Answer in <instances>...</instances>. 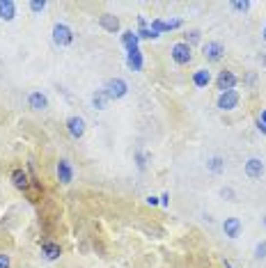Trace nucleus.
I'll return each instance as SVG.
<instances>
[{
  "mask_svg": "<svg viewBox=\"0 0 266 268\" xmlns=\"http://www.w3.org/2000/svg\"><path fill=\"white\" fill-rule=\"evenodd\" d=\"M200 39H202V32H200V30H188V32H186V39H184V44H188L190 48H193L195 44H200Z\"/></svg>",
  "mask_w": 266,
  "mask_h": 268,
  "instance_id": "nucleus-21",
  "label": "nucleus"
},
{
  "mask_svg": "<svg viewBox=\"0 0 266 268\" xmlns=\"http://www.w3.org/2000/svg\"><path fill=\"white\" fill-rule=\"evenodd\" d=\"M126 64H129V69H133V71H140V69H143V51H140V48L131 51L129 55H126Z\"/></svg>",
  "mask_w": 266,
  "mask_h": 268,
  "instance_id": "nucleus-16",
  "label": "nucleus"
},
{
  "mask_svg": "<svg viewBox=\"0 0 266 268\" xmlns=\"http://www.w3.org/2000/svg\"><path fill=\"white\" fill-rule=\"evenodd\" d=\"M136 35H138V39H156L159 37V32H154L152 28H140Z\"/></svg>",
  "mask_w": 266,
  "mask_h": 268,
  "instance_id": "nucleus-22",
  "label": "nucleus"
},
{
  "mask_svg": "<svg viewBox=\"0 0 266 268\" xmlns=\"http://www.w3.org/2000/svg\"><path fill=\"white\" fill-rule=\"evenodd\" d=\"M206 167H209V172H213V174H221V172H225V161H223L221 156H213L209 163H206Z\"/></svg>",
  "mask_w": 266,
  "mask_h": 268,
  "instance_id": "nucleus-20",
  "label": "nucleus"
},
{
  "mask_svg": "<svg viewBox=\"0 0 266 268\" xmlns=\"http://www.w3.org/2000/svg\"><path fill=\"white\" fill-rule=\"evenodd\" d=\"M41 254H44L46 259L53 261L62 254V247L58 246V243H53V241H44V243H41Z\"/></svg>",
  "mask_w": 266,
  "mask_h": 268,
  "instance_id": "nucleus-14",
  "label": "nucleus"
},
{
  "mask_svg": "<svg viewBox=\"0 0 266 268\" xmlns=\"http://www.w3.org/2000/svg\"><path fill=\"white\" fill-rule=\"evenodd\" d=\"M161 204H163V206H167V204H170V195H167V193L161 195Z\"/></svg>",
  "mask_w": 266,
  "mask_h": 268,
  "instance_id": "nucleus-29",
  "label": "nucleus"
},
{
  "mask_svg": "<svg viewBox=\"0 0 266 268\" xmlns=\"http://www.w3.org/2000/svg\"><path fill=\"white\" fill-rule=\"evenodd\" d=\"M147 204H149V206H156V204H159V200H156V197H147Z\"/></svg>",
  "mask_w": 266,
  "mask_h": 268,
  "instance_id": "nucleus-32",
  "label": "nucleus"
},
{
  "mask_svg": "<svg viewBox=\"0 0 266 268\" xmlns=\"http://www.w3.org/2000/svg\"><path fill=\"white\" fill-rule=\"evenodd\" d=\"M103 92H106V97L110 99V101H117V99L126 97V92H129V85H126V81H124V78H110V81L106 82Z\"/></svg>",
  "mask_w": 266,
  "mask_h": 268,
  "instance_id": "nucleus-1",
  "label": "nucleus"
},
{
  "mask_svg": "<svg viewBox=\"0 0 266 268\" xmlns=\"http://www.w3.org/2000/svg\"><path fill=\"white\" fill-rule=\"evenodd\" d=\"M264 39H266V25H264Z\"/></svg>",
  "mask_w": 266,
  "mask_h": 268,
  "instance_id": "nucleus-36",
  "label": "nucleus"
},
{
  "mask_svg": "<svg viewBox=\"0 0 266 268\" xmlns=\"http://www.w3.org/2000/svg\"><path fill=\"white\" fill-rule=\"evenodd\" d=\"M225 268H232V264H229V261H225Z\"/></svg>",
  "mask_w": 266,
  "mask_h": 268,
  "instance_id": "nucleus-34",
  "label": "nucleus"
},
{
  "mask_svg": "<svg viewBox=\"0 0 266 268\" xmlns=\"http://www.w3.org/2000/svg\"><path fill=\"white\" fill-rule=\"evenodd\" d=\"M236 76L234 71H229V69H223L221 74L216 76V87L221 89V92H229V89H234L236 87Z\"/></svg>",
  "mask_w": 266,
  "mask_h": 268,
  "instance_id": "nucleus-5",
  "label": "nucleus"
},
{
  "mask_svg": "<svg viewBox=\"0 0 266 268\" xmlns=\"http://www.w3.org/2000/svg\"><path fill=\"white\" fill-rule=\"evenodd\" d=\"M58 179H60L62 184H71L74 181V167H71V163H69L67 158L58 161Z\"/></svg>",
  "mask_w": 266,
  "mask_h": 268,
  "instance_id": "nucleus-10",
  "label": "nucleus"
},
{
  "mask_svg": "<svg viewBox=\"0 0 266 268\" xmlns=\"http://www.w3.org/2000/svg\"><path fill=\"white\" fill-rule=\"evenodd\" d=\"M241 229H244V225H241V220H239V218L232 216V218H225V220H223V231H225V236L239 238Z\"/></svg>",
  "mask_w": 266,
  "mask_h": 268,
  "instance_id": "nucleus-8",
  "label": "nucleus"
},
{
  "mask_svg": "<svg viewBox=\"0 0 266 268\" xmlns=\"http://www.w3.org/2000/svg\"><path fill=\"white\" fill-rule=\"evenodd\" d=\"M28 103H30L32 110H44V108H48V99L41 92H32L30 97H28Z\"/></svg>",
  "mask_w": 266,
  "mask_h": 268,
  "instance_id": "nucleus-15",
  "label": "nucleus"
},
{
  "mask_svg": "<svg viewBox=\"0 0 266 268\" xmlns=\"http://www.w3.org/2000/svg\"><path fill=\"white\" fill-rule=\"evenodd\" d=\"M108 101H110V99L106 97V92H103V89H99V92H94V94H92V103H94V108H99V110L106 108Z\"/></svg>",
  "mask_w": 266,
  "mask_h": 268,
  "instance_id": "nucleus-19",
  "label": "nucleus"
},
{
  "mask_svg": "<svg viewBox=\"0 0 266 268\" xmlns=\"http://www.w3.org/2000/svg\"><path fill=\"white\" fill-rule=\"evenodd\" d=\"M67 131L71 138H83L85 135V119L83 117H78V115H71V117L67 119Z\"/></svg>",
  "mask_w": 266,
  "mask_h": 268,
  "instance_id": "nucleus-7",
  "label": "nucleus"
},
{
  "mask_svg": "<svg viewBox=\"0 0 266 268\" xmlns=\"http://www.w3.org/2000/svg\"><path fill=\"white\" fill-rule=\"evenodd\" d=\"M262 174H264V163L255 156L248 158V161H246V177L248 179H262Z\"/></svg>",
  "mask_w": 266,
  "mask_h": 268,
  "instance_id": "nucleus-9",
  "label": "nucleus"
},
{
  "mask_svg": "<svg viewBox=\"0 0 266 268\" xmlns=\"http://www.w3.org/2000/svg\"><path fill=\"white\" fill-rule=\"evenodd\" d=\"M239 101H241V94H239L236 89H229V92H221V97H218L216 105H218V110L229 112L239 105Z\"/></svg>",
  "mask_w": 266,
  "mask_h": 268,
  "instance_id": "nucleus-2",
  "label": "nucleus"
},
{
  "mask_svg": "<svg viewBox=\"0 0 266 268\" xmlns=\"http://www.w3.org/2000/svg\"><path fill=\"white\" fill-rule=\"evenodd\" d=\"M53 41L58 46H69L71 41H74V32H71V28L64 25V23H55L53 25Z\"/></svg>",
  "mask_w": 266,
  "mask_h": 268,
  "instance_id": "nucleus-4",
  "label": "nucleus"
},
{
  "mask_svg": "<svg viewBox=\"0 0 266 268\" xmlns=\"http://www.w3.org/2000/svg\"><path fill=\"white\" fill-rule=\"evenodd\" d=\"M99 25L106 30V32H117V30H120V19L115 14H108L106 12V14L99 16Z\"/></svg>",
  "mask_w": 266,
  "mask_h": 268,
  "instance_id": "nucleus-12",
  "label": "nucleus"
},
{
  "mask_svg": "<svg viewBox=\"0 0 266 268\" xmlns=\"http://www.w3.org/2000/svg\"><path fill=\"white\" fill-rule=\"evenodd\" d=\"M138 41H140V39H138V35L133 32V30H126V32L122 35V44H124V48H126V53L136 51V48H138Z\"/></svg>",
  "mask_w": 266,
  "mask_h": 268,
  "instance_id": "nucleus-18",
  "label": "nucleus"
},
{
  "mask_svg": "<svg viewBox=\"0 0 266 268\" xmlns=\"http://www.w3.org/2000/svg\"><path fill=\"white\" fill-rule=\"evenodd\" d=\"M46 9V0H32L30 2V12L32 14H39V12H44Z\"/></svg>",
  "mask_w": 266,
  "mask_h": 268,
  "instance_id": "nucleus-23",
  "label": "nucleus"
},
{
  "mask_svg": "<svg viewBox=\"0 0 266 268\" xmlns=\"http://www.w3.org/2000/svg\"><path fill=\"white\" fill-rule=\"evenodd\" d=\"M255 257H257V259H264L266 257V241L257 243V247H255Z\"/></svg>",
  "mask_w": 266,
  "mask_h": 268,
  "instance_id": "nucleus-25",
  "label": "nucleus"
},
{
  "mask_svg": "<svg viewBox=\"0 0 266 268\" xmlns=\"http://www.w3.org/2000/svg\"><path fill=\"white\" fill-rule=\"evenodd\" d=\"M9 179H12L14 188H19V190H28V186H30V177H28V172L23 170V167H16Z\"/></svg>",
  "mask_w": 266,
  "mask_h": 268,
  "instance_id": "nucleus-11",
  "label": "nucleus"
},
{
  "mask_svg": "<svg viewBox=\"0 0 266 268\" xmlns=\"http://www.w3.org/2000/svg\"><path fill=\"white\" fill-rule=\"evenodd\" d=\"M14 16H16L14 0H0V19H2V21H12Z\"/></svg>",
  "mask_w": 266,
  "mask_h": 268,
  "instance_id": "nucleus-13",
  "label": "nucleus"
},
{
  "mask_svg": "<svg viewBox=\"0 0 266 268\" xmlns=\"http://www.w3.org/2000/svg\"><path fill=\"white\" fill-rule=\"evenodd\" d=\"M262 225H264V227H266V216H264V218H262Z\"/></svg>",
  "mask_w": 266,
  "mask_h": 268,
  "instance_id": "nucleus-35",
  "label": "nucleus"
},
{
  "mask_svg": "<svg viewBox=\"0 0 266 268\" xmlns=\"http://www.w3.org/2000/svg\"><path fill=\"white\" fill-rule=\"evenodd\" d=\"M257 128H259V131H262V133H266V126H264V124H259Z\"/></svg>",
  "mask_w": 266,
  "mask_h": 268,
  "instance_id": "nucleus-33",
  "label": "nucleus"
},
{
  "mask_svg": "<svg viewBox=\"0 0 266 268\" xmlns=\"http://www.w3.org/2000/svg\"><path fill=\"white\" fill-rule=\"evenodd\" d=\"M12 261H9V254H0V268H9Z\"/></svg>",
  "mask_w": 266,
  "mask_h": 268,
  "instance_id": "nucleus-27",
  "label": "nucleus"
},
{
  "mask_svg": "<svg viewBox=\"0 0 266 268\" xmlns=\"http://www.w3.org/2000/svg\"><path fill=\"white\" fill-rule=\"evenodd\" d=\"M209 82H211V74H209L206 69H198V71L193 74V85H195V87L202 89V87H206Z\"/></svg>",
  "mask_w": 266,
  "mask_h": 268,
  "instance_id": "nucleus-17",
  "label": "nucleus"
},
{
  "mask_svg": "<svg viewBox=\"0 0 266 268\" xmlns=\"http://www.w3.org/2000/svg\"><path fill=\"white\" fill-rule=\"evenodd\" d=\"M165 28H167V32H170V30L182 28V21H179V19H175V21H165Z\"/></svg>",
  "mask_w": 266,
  "mask_h": 268,
  "instance_id": "nucleus-26",
  "label": "nucleus"
},
{
  "mask_svg": "<svg viewBox=\"0 0 266 268\" xmlns=\"http://www.w3.org/2000/svg\"><path fill=\"white\" fill-rule=\"evenodd\" d=\"M259 124H264V126H266V108L262 110V115H259Z\"/></svg>",
  "mask_w": 266,
  "mask_h": 268,
  "instance_id": "nucleus-31",
  "label": "nucleus"
},
{
  "mask_svg": "<svg viewBox=\"0 0 266 268\" xmlns=\"http://www.w3.org/2000/svg\"><path fill=\"white\" fill-rule=\"evenodd\" d=\"M229 7L234 9V12H248V9H250V2H248V0H244V2H239V0H236V2H232Z\"/></svg>",
  "mask_w": 266,
  "mask_h": 268,
  "instance_id": "nucleus-24",
  "label": "nucleus"
},
{
  "mask_svg": "<svg viewBox=\"0 0 266 268\" xmlns=\"http://www.w3.org/2000/svg\"><path fill=\"white\" fill-rule=\"evenodd\" d=\"M136 161H138V167H140V170H144V165H147V163H144V156L140 154V151L136 154Z\"/></svg>",
  "mask_w": 266,
  "mask_h": 268,
  "instance_id": "nucleus-28",
  "label": "nucleus"
},
{
  "mask_svg": "<svg viewBox=\"0 0 266 268\" xmlns=\"http://www.w3.org/2000/svg\"><path fill=\"white\" fill-rule=\"evenodd\" d=\"M170 55H172V60H175L177 64H188L190 60H193V48L188 44H184V41H177L170 48Z\"/></svg>",
  "mask_w": 266,
  "mask_h": 268,
  "instance_id": "nucleus-3",
  "label": "nucleus"
},
{
  "mask_svg": "<svg viewBox=\"0 0 266 268\" xmlns=\"http://www.w3.org/2000/svg\"><path fill=\"white\" fill-rule=\"evenodd\" d=\"M202 55L206 58V62H218L225 55V48H223L221 41H206L205 48H202Z\"/></svg>",
  "mask_w": 266,
  "mask_h": 268,
  "instance_id": "nucleus-6",
  "label": "nucleus"
},
{
  "mask_svg": "<svg viewBox=\"0 0 266 268\" xmlns=\"http://www.w3.org/2000/svg\"><path fill=\"white\" fill-rule=\"evenodd\" d=\"M223 197H232V200H234V193H232L229 188H223Z\"/></svg>",
  "mask_w": 266,
  "mask_h": 268,
  "instance_id": "nucleus-30",
  "label": "nucleus"
}]
</instances>
